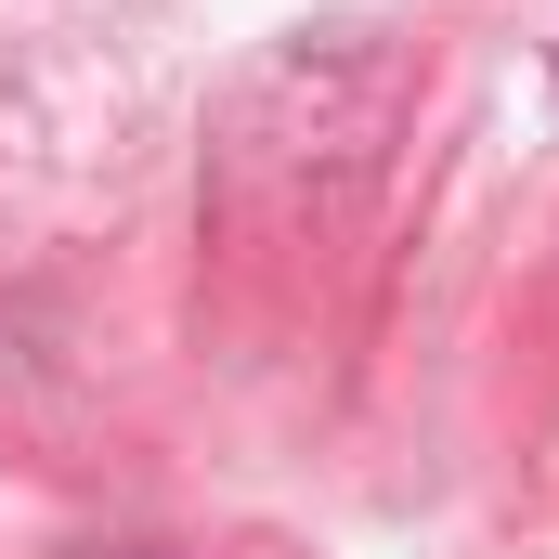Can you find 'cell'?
I'll use <instances>...</instances> for the list:
<instances>
[{
    "mask_svg": "<svg viewBox=\"0 0 559 559\" xmlns=\"http://www.w3.org/2000/svg\"><path fill=\"white\" fill-rule=\"evenodd\" d=\"M0 352H13V325H0Z\"/></svg>",
    "mask_w": 559,
    "mask_h": 559,
    "instance_id": "6da1fadb",
    "label": "cell"
}]
</instances>
